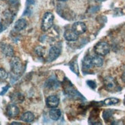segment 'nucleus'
<instances>
[{
	"instance_id": "1",
	"label": "nucleus",
	"mask_w": 125,
	"mask_h": 125,
	"mask_svg": "<svg viewBox=\"0 0 125 125\" xmlns=\"http://www.w3.org/2000/svg\"><path fill=\"white\" fill-rule=\"evenodd\" d=\"M54 22V15L50 12H47L44 14L42 17V25H41V29L43 31H46L48 30H49Z\"/></svg>"
},
{
	"instance_id": "2",
	"label": "nucleus",
	"mask_w": 125,
	"mask_h": 125,
	"mask_svg": "<svg viewBox=\"0 0 125 125\" xmlns=\"http://www.w3.org/2000/svg\"><path fill=\"white\" fill-rule=\"evenodd\" d=\"M10 66L12 72L15 74H20L22 72L23 65L21 59L18 57H12L10 61Z\"/></svg>"
},
{
	"instance_id": "3",
	"label": "nucleus",
	"mask_w": 125,
	"mask_h": 125,
	"mask_svg": "<svg viewBox=\"0 0 125 125\" xmlns=\"http://www.w3.org/2000/svg\"><path fill=\"white\" fill-rule=\"evenodd\" d=\"M94 52L97 55L101 56H104L107 55L110 52V45L107 42H98L94 46Z\"/></svg>"
},
{
	"instance_id": "4",
	"label": "nucleus",
	"mask_w": 125,
	"mask_h": 125,
	"mask_svg": "<svg viewBox=\"0 0 125 125\" xmlns=\"http://www.w3.org/2000/svg\"><path fill=\"white\" fill-rule=\"evenodd\" d=\"M76 34L81 35L84 33L87 30V26L86 25L82 22V21H76L72 25V29Z\"/></svg>"
},
{
	"instance_id": "5",
	"label": "nucleus",
	"mask_w": 125,
	"mask_h": 125,
	"mask_svg": "<svg viewBox=\"0 0 125 125\" xmlns=\"http://www.w3.org/2000/svg\"><path fill=\"white\" fill-rule=\"evenodd\" d=\"M60 53H61V49L60 48H58V46H52L49 52H48V62H52L60 55Z\"/></svg>"
},
{
	"instance_id": "6",
	"label": "nucleus",
	"mask_w": 125,
	"mask_h": 125,
	"mask_svg": "<svg viewBox=\"0 0 125 125\" xmlns=\"http://www.w3.org/2000/svg\"><path fill=\"white\" fill-rule=\"evenodd\" d=\"M7 115L10 117H15L19 114V108L15 104H9L6 108Z\"/></svg>"
},
{
	"instance_id": "7",
	"label": "nucleus",
	"mask_w": 125,
	"mask_h": 125,
	"mask_svg": "<svg viewBox=\"0 0 125 125\" xmlns=\"http://www.w3.org/2000/svg\"><path fill=\"white\" fill-rule=\"evenodd\" d=\"M59 104V98L55 95L48 96L46 98V105L49 108H55Z\"/></svg>"
},
{
	"instance_id": "8",
	"label": "nucleus",
	"mask_w": 125,
	"mask_h": 125,
	"mask_svg": "<svg viewBox=\"0 0 125 125\" xmlns=\"http://www.w3.org/2000/svg\"><path fill=\"white\" fill-rule=\"evenodd\" d=\"M64 38L68 42H74L76 40H78V35L76 34L72 29H71V30L65 31V32L64 33Z\"/></svg>"
},
{
	"instance_id": "9",
	"label": "nucleus",
	"mask_w": 125,
	"mask_h": 125,
	"mask_svg": "<svg viewBox=\"0 0 125 125\" xmlns=\"http://www.w3.org/2000/svg\"><path fill=\"white\" fill-rule=\"evenodd\" d=\"M2 52H3V54L5 56L8 57H13L14 55V50L12 47L10 45H7V44H2V47H1Z\"/></svg>"
},
{
	"instance_id": "10",
	"label": "nucleus",
	"mask_w": 125,
	"mask_h": 125,
	"mask_svg": "<svg viewBox=\"0 0 125 125\" xmlns=\"http://www.w3.org/2000/svg\"><path fill=\"white\" fill-rule=\"evenodd\" d=\"M11 101H12L14 104H20L24 101V96L19 92H15L12 94L10 96Z\"/></svg>"
},
{
	"instance_id": "11",
	"label": "nucleus",
	"mask_w": 125,
	"mask_h": 125,
	"mask_svg": "<svg viewBox=\"0 0 125 125\" xmlns=\"http://www.w3.org/2000/svg\"><path fill=\"white\" fill-rule=\"evenodd\" d=\"M91 62H92V65L97 68H100L103 65V63H104V59H103L102 56L101 55H94L93 57H91Z\"/></svg>"
},
{
	"instance_id": "12",
	"label": "nucleus",
	"mask_w": 125,
	"mask_h": 125,
	"mask_svg": "<svg viewBox=\"0 0 125 125\" xmlns=\"http://www.w3.org/2000/svg\"><path fill=\"white\" fill-rule=\"evenodd\" d=\"M21 120L25 123H31L35 120V116L33 115V113H31L30 111H27L21 115Z\"/></svg>"
},
{
	"instance_id": "13",
	"label": "nucleus",
	"mask_w": 125,
	"mask_h": 125,
	"mask_svg": "<svg viewBox=\"0 0 125 125\" xmlns=\"http://www.w3.org/2000/svg\"><path fill=\"white\" fill-rule=\"evenodd\" d=\"M27 25V21L25 19H20L15 21L14 29L16 31H21L23 30Z\"/></svg>"
},
{
	"instance_id": "14",
	"label": "nucleus",
	"mask_w": 125,
	"mask_h": 125,
	"mask_svg": "<svg viewBox=\"0 0 125 125\" xmlns=\"http://www.w3.org/2000/svg\"><path fill=\"white\" fill-rule=\"evenodd\" d=\"M62 115V112L59 109L57 108H52L49 111V117H51L52 120L53 121H58L59 118H60Z\"/></svg>"
},
{
	"instance_id": "15",
	"label": "nucleus",
	"mask_w": 125,
	"mask_h": 125,
	"mask_svg": "<svg viewBox=\"0 0 125 125\" xmlns=\"http://www.w3.org/2000/svg\"><path fill=\"white\" fill-rule=\"evenodd\" d=\"M104 84L105 87L107 90H112L115 88V80L112 78H107L104 80Z\"/></svg>"
},
{
	"instance_id": "16",
	"label": "nucleus",
	"mask_w": 125,
	"mask_h": 125,
	"mask_svg": "<svg viewBox=\"0 0 125 125\" xmlns=\"http://www.w3.org/2000/svg\"><path fill=\"white\" fill-rule=\"evenodd\" d=\"M119 101H120V100L118 98H116V97H108V98L104 101V104L107 106H109V105L116 104Z\"/></svg>"
},
{
	"instance_id": "17",
	"label": "nucleus",
	"mask_w": 125,
	"mask_h": 125,
	"mask_svg": "<svg viewBox=\"0 0 125 125\" xmlns=\"http://www.w3.org/2000/svg\"><path fill=\"white\" fill-rule=\"evenodd\" d=\"M83 67L86 68H91L93 65H92V62H91V57L90 56H86L84 59H83Z\"/></svg>"
},
{
	"instance_id": "18",
	"label": "nucleus",
	"mask_w": 125,
	"mask_h": 125,
	"mask_svg": "<svg viewBox=\"0 0 125 125\" xmlns=\"http://www.w3.org/2000/svg\"><path fill=\"white\" fill-rule=\"evenodd\" d=\"M7 77H8V73L6 72V71L2 68H0V79L1 80L6 79Z\"/></svg>"
},
{
	"instance_id": "19",
	"label": "nucleus",
	"mask_w": 125,
	"mask_h": 125,
	"mask_svg": "<svg viewBox=\"0 0 125 125\" xmlns=\"http://www.w3.org/2000/svg\"><path fill=\"white\" fill-rule=\"evenodd\" d=\"M9 87H10L9 85H7L6 87H5V88H3V90H2V91L1 92V93H0V95H3V94H4L5 93V92L7 91V90H8V89L9 88Z\"/></svg>"
},
{
	"instance_id": "20",
	"label": "nucleus",
	"mask_w": 125,
	"mask_h": 125,
	"mask_svg": "<svg viewBox=\"0 0 125 125\" xmlns=\"http://www.w3.org/2000/svg\"><path fill=\"white\" fill-rule=\"evenodd\" d=\"M42 47H39V48H37V49H36V50H42ZM38 54H39V55H41V56H42L43 53L40 52H39V53H38Z\"/></svg>"
},
{
	"instance_id": "21",
	"label": "nucleus",
	"mask_w": 125,
	"mask_h": 125,
	"mask_svg": "<svg viewBox=\"0 0 125 125\" xmlns=\"http://www.w3.org/2000/svg\"><path fill=\"white\" fill-rule=\"evenodd\" d=\"M121 78H122V81H124V82L125 83V73H124L121 76Z\"/></svg>"
},
{
	"instance_id": "22",
	"label": "nucleus",
	"mask_w": 125,
	"mask_h": 125,
	"mask_svg": "<svg viewBox=\"0 0 125 125\" xmlns=\"http://www.w3.org/2000/svg\"><path fill=\"white\" fill-rule=\"evenodd\" d=\"M3 29V26H2V24L0 22V32H1Z\"/></svg>"
},
{
	"instance_id": "23",
	"label": "nucleus",
	"mask_w": 125,
	"mask_h": 125,
	"mask_svg": "<svg viewBox=\"0 0 125 125\" xmlns=\"http://www.w3.org/2000/svg\"><path fill=\"white\" fill-rule=\"evenodd\" d=\"M11 124L13 125V124H21V123H18V122H13V123H12Z\"/></svg>"
},
{
	"instance_id": "24",
	"label": "nucleus",
	"mask_w": 125,
	"mask_h": 125,
	"mask_svg": "<svg viewBox=\"0 0 125 125\" xmlns=\"http://www.w3.org/2000/svg\"><path fill=\"white\" fill-rule=\"evenodd\" d=\"M58 1H60V2H65V1H67V0H58Z\"/></svg>"
}]
</instances>
